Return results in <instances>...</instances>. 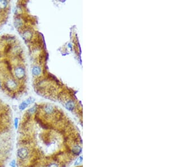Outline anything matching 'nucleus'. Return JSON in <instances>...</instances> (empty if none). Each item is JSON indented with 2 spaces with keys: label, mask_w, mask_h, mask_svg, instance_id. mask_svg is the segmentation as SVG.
<instances>
[{
  "label": "nucleus",
  "mask_w": 169,
  "mask_h": 167,
  "mask_svg": "<svg viewBox=\"0 0 169 167\" xmlns=\"http://www.w3.org/2000/svg\"><path fill=\"white\" fill-rule=\"evenodd\" d=\"M18 155L21 159H25L28 155V151L26 148H21L18 150Z\"/></svg>",
  "instance_id": "obj_1"
},
{
  "label": "nucleus",
  "mask_w": 169,
  "mask_h": 167,
  "mask_svg": "<svg viewBox=\"0 0 169 167\" xmlns=\"http://www.w3.org/2000/svg\"><path fill=\"white\" fill-rule=\"evenodd\" d=\"M15 76H16L19 79L23 78L25 75L24 70L22 68L18 67V68H17L16 69H15Z\"/></svg>",
  "instance_id": "obj_2"
},
{
  "label": "nucleus",
  "mask_w": 169,
  "mask_h": 167,
  "mask_svg": "<svg viewBox=\"0 0 169 167\" xmlns=\"http://www.w3.org/2000/svg\"><path fill=\"white\" fill-rule=\"evenodd\" d=\"M32 102V100H30V99L26 100V101H24V102L21 103V104L19 105V109L21 110H24V109L28 106V105H29V104Z\"/></svg>",
  "instance_id": "obj_3"
},
{
  "label": "nucleus",
  "mask_w": 169,
  "mask_h": 167,
  "mask_svg": "<svg viewBox=\"0 0 169 167\" xmlns=\"http://www.w3.org/2000/svg\"><path fill=\"white\" fill-rule=\"evenodd\" d=\"M41 73V69L38 66H34L32 69V73L35 76H37V75L40 74Z\"/></svg>",
  "instance_id": "obj_4"
},
{
  "label": "nucleus",
  "mask_w": 169,
  "mask_h": 167,
  "mask_svg": "<svg viewBox=\"0 0 169 167\" xmlns=\"http://www.w3.org/2000/svg\"><path fill=\"white\" fill-rule=\"evenodd\" d=\"M16 86V83L15 82V81L12 80L9 81L7 83V87H8V88H14Z\"/></svg>",
  "instance_id": "obj_5"
},
{
  "label": "nucleus",
  "mask_w": 169,
  "mask_h": 167,
  "mask_svg": "<svg viewBox=\"0 0 169 167\" xmlns=\"http://www.w3.org/2000/svg\"><path fill=\"white\" fill-rule=\"evenodd\" d=\"M81 151H82V150H81V148L79 147V146H75L73 149V152L74 154H76V155H79L81 152Z\"/></svg>",
  "instance_id": "obj_6"
},
{
  "label": "nucleus",
  "mask_w": 169,
  "mask_h": 167,
  "mask_svg": "<svg viewBox=\"0 0 169 167\" xmlns=\"http://www.w3.org/2000/svg\"><path fill=\"white\" fill-rule=\"evenodd\" d=\"M6 5H7V2H6V1H0V9L5 8Z\"/></svg>",
  "instance_id": "obj_7"
},
{
  "label": "nucleus",
  "mask_w": 169,
  "mask_h": 167,
  "mask_svg": "<svg viewBox=\"0 0 169 167\" xmlns=\"http://www.w3.org/2000/svg\"><path fill=\"white\" fill-rule=\"evenodd\" d=\"M53 110V109L52 107L50 106H48L46 107V108H45V111L48 114H50L51 113H52Z\"/></svg>",
  "instance_id": "obj_8"
},
{
  "label": "nucleus",
  "mask_w": 169,
  "mask_h": 167,
  "mask_svg": "<svg viewBox=\"0 0 169 167\" xmlns=\"http://www.w3.org/2000/svg\"><path fill=\"white\" fill-rule=\"evenodd\" d=\"M82 157H79V158H78L77 160L76 163H75V165H79V164H81V163H82Z\"/></svg>",
  "instance_id": "obj_9"
},
{
  "label": "nucleus",
  "mask_w": 169,
  "mask_h": 167,
  "mask_svg": "<svg viewBox=\"0 0 169 167\" xmlns=\"http://www.w3.org/2000/svg\"><path fill=\"white\" fill-rule=\"evenodd\" d=\"M67 107L68 108V109H69V110H71V109H72V108L73 107V103L71 102H68V104H67Z\"/></svg>",
  "instance_id": "obj_10"
},
{
  "label": "nucleus",
  "mask_w": 169,
  "mask_h": 167,
  "mask_svg": "<svg viewBox=\"0 0 169 167\" xmlns=\"http://www.w3.org/2000/svg\"><path fill=\"white\" fill-rule=\"evenodd\" d=\"M10 165L11 167H16V162H15V160H12L11 162V163L10 164Z\"/></svg>",
  "instance_id": "obj_11"
},
{
  "label": "nucleus",
  "mask_w": 169,
  "mask_h": 167,
  "mask_svg": "<svg viewBox=\"0 0 169 167\" xmlns=\"http://www.w3.org/2000/svg\"><path fill=\"white\" fill-rule=\"evenodd\" d=\"M35 111H36V107H33L29 109V110L28 111V112H29V114H32L34 112H35Z\"/></svg>",
  "instance_id": "obj_12"
},
{
  "label": "nucleus",
  "mask_w": 169,
  "mask_h": 167,
  "mask_svg": "<svg viewBox=\"0 0 169 167\" xmlns=\"http://www.w3.org/2000/svg\"><path fill=\"white\" fill-rule=\"evenodd\" d=\"M18 121H19L18 118H15V121H15V123H14V124H15V128H16V129H17V128H18Z\"/></svg>",
  "instance_id": "obj_13"
},
{
  "label": "nucleus",
  "mask_w": 169,
  "mask_h": 167,
  "mask_svg": "<svg viewBox=\"0 0 169 167\" xmlns=\"http://www.w3.org/2000/svg\"><path fill=\"white\" fill-rule=\"evenodd\" d=\"M48 167H58V166L57 164H52L49 165Z\"/></svg>",
  "instance_id": "obj_14"
},
{
  "label": "nucleus",
  "mask_w": 169,
  "mask_h": 167,
  "mask_svg": "<svg viewBox=\"0 0 169 167\" xmlns=\"http://www.w3.org/2000/svg\"><path fill=\"white\" fill-rule=\"evenodd\" d=\"M0 87H1V82H0Z\"/></svg>",
  "instance_id": "obj_15"
}]
</instances>
